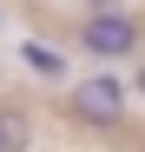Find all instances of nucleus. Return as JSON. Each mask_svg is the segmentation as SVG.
<instances>
[{
	"label": "nucleus",
	"instance_id": "4",
	"mask_svg": "<svg viewBox=\"0 0 145 152\" xmlns=\"http://www.w3.org/2000/svg\"><path fill=\"white\" fill-rule=\"evenodd\" d=\"M27 145H33V113L0 106V152H27Z\"/></svg>",
	"mask_w": 145,
	"mask_h": 152
},
{
	"label": "nucleus",
	"instance_id": "2",
	"mask_svg": "<svg viewBox=\"0 0 145 152\" xmlns=\"http://www.w3.org/2000/svg\"><path fill=\"white\" fill-rule=\"evenodd\" d=\"M138 20L132 13H119V7H92L86 20H79V46L92 60H138Z\"/></svg>",
	"mask_w": 145,
	"mask_h": 152
},
{
	"label": "nucleus",
	"instance_id": "5",
	"mask_svg": "<svg viewBox=\"0 0 145 152\" xmlns=\"http://www.w3.org/2000/svg\"><path fill=\"white\" fill-rule=\"evenodd\" d=\"M132 93H138V99H145V60H138V73H132Z\"/></svg>",
	"mask_w": 145,
	"mask_h": 152
},
{
	"label": "nucleus",
	"instance_id": "3",
	"mask_svg": "<svg viewBox=\"0 0 145 152\" xmlns=\"http://www.w3.org/2000/svg\"><path fill=\"white\" fill-rule=\"evenodd\" d=\"M20 66L40 73V80H66V53L46 46V40H20Z\"/></svg>",
	"mask_w": 145,
	"mask_h": 152
},
{
	"label": "nucleus",
	"instance_id": "1",
	"mask_svg": "<svg viewBox=\"0 0 145 152\" xmlns=\"http://www.w3.org/2000/svg\"><path fill=\"white\" fill-rule=\"evenodd\" d=\"M66 106L79 126H99V132H112V126H125V106H132V86H119L112 73H86V80H72Z\"/></svg>",
	"mask_w": 145,
	"mask_h": 152
}]
</instances>
